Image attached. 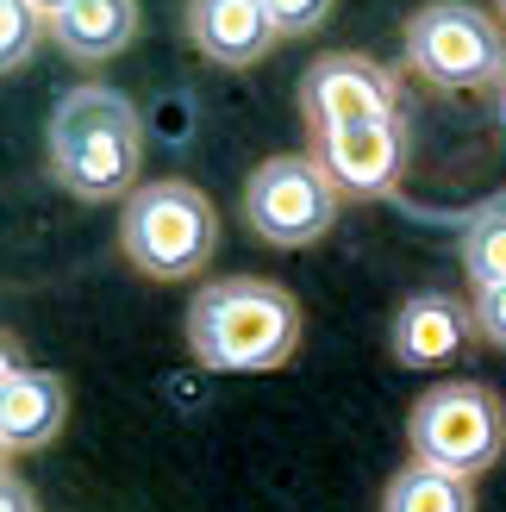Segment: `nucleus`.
Instances as JSON below:
<instances>
[{
    "label": "nucleus",
    "instance_id": "f257e3e1",
    "mask_svg": "<svg viewBox=\"0 0 506 512\" xmlns=\"http://www.w3.org/2000/svg\"><path fill=\"white\" fill-rule=\"evenodd\" d=\"M50 182L69 200H132L144 182V113L132 107V94H119L107 82H75L50 107Z\"/></svg>",
    "mask_w": 506,
    "mask_h": 512
},
{
    "label": "nucleus",
    "instance_id": "f03ea898",
    "mask_svg": "<svg viewBox=\"0 0 506 512\" xmlns=\"http://www.w3.org/2000/svg\"><path fill=\"white\" fill-rule=\"evenodd\" d=\"M188 350L213 375H269L300 350V300L263 275H213L188 300Z\"/></svg>",
    "mask_w": 506,
    "mask_h": 512
},
{
    "label": "nucleus",
    "instance_id": "7ed1b4c3",
    "mask_svg": "<svg viewBox=\"0 0 506 512\" xmlns=\"http://www.w3.org/2000/svg\"><path fill=\"white\" fill-rule=\"evenodd\" d=\"M119 250H125V263L150 281H188L200 269H213L219 213L194 182H182V175L144 182L119 213Z\"/></svg>",
    "mask_w": 506,
    "mask_h": 512
},
{
    "label": "nucleus",
    "instance_id": "20e7f679",
    "mask_svg": "<svg viewBox=\"0 0 506 512\" xmlns=\"http://www.w3.org/2000/svg\"><path fill=\"white\" fill-rule=\"evenodd\" d=\"M407 450L413 463H432L450 475H488L506 456V400L488 388V381H438L425 388L407 413Z\"/></svg>",
    "mask_w": 506,
    "mask_h": 512
},
{
    "label": "nucleus",
    "instance_id": "39448f33",
    "mask_svg": "<svg viewBox=\"0 0 506 512\" xmlns=\"http://www.w3.org/2000/svg\"><path fill=\"white\" fill-rule=\"evenodd\" d=\"M407 63L444 94H475L506 82V25L469 0H425L407 19Z\"/></svg>",
    "mask_w": 506,
    "mask_h": 512
},
{
    "label": "nucleus",
    "instance_id": "423d86ee",
    "mask_svg": "<svg viewBox=\"0 0 506 512\" xmlns=\"http://www.w3.org/2000/svg\"><path fill=\"white\" fill-rule=\"evenodd\" d=\"M338 182L325 175V163L313 150H288L250 169L244 182V219L250 232L275 250H307L338 225Z\"/></svg>",
    "mask_w": 506,
    "mask_h": 512
},
{
    "label": "nucleus",
    "instance_id": "0eeeda50",
    "mask_svg": "<svg viewBox=\"0 0 506 512\" xmlns=\"http://www.w3.org/2000/svg\"><path fill=\"white\" fill-rule=\"evenodd\" d=\"M300 113H307V132L363 125V119H400V82L375 57L332 50V57H319L300 75Z\"/></svg>",
    "mask_w": 506,
    "mask_h": 512
},
{
    "label": "nucleus",
    "instance_id": "6e6552de",
    "mask_svg": "<svg viewBox=\"0 0 506 512\" xmlns=\"http://www.w3.org/2000/svg\"><path fill=\"white\" fill-rule=\"evenodd\" d=\"M313 157L338 182V194H350V200H382V194L400 188V175H407L413 132H407V119L332 125V132H313Z\"/></svg>",
    "mask_w": 506,
    "mask_h": 512
},
{
    "label": "nucleus",
    "instance_id": "1a4fd4ad",
    "mask_svg": "<svg viewBox=\"0 0 506 512\" xmlns=\"http://www.w3.org/2000/svg\"><path fill=\"white\" fill-rule=\"evenodd\" d=\"M475 338H482V331H475V306H463L444 288H425L413 300H400V313L388 325V350H394L400 369H450Z\"/></svg>",
    "mask_w": 506,
    "mask_h": 512
},
{
    "label": "nucleus",
    "instance_id": "9d476101",
    "mask_svg": "<svg viewBox=\"0 0 506 512\" xmlns=\"http://www.w3.org/2000/svg\"><path fill=\"white\" fill-rule=\"evenodd\" d=\"M182 25H188V44L213 69H257L282 44L269 0H188Z\"/></svg>",
    "mask_w": 506,
    "mask_h": 512
},
{
    "label": "nucleus",
    "instance_id": "9b49d317",
    "mask_svg": "<svg viewBox=\"0 0 506 512\" xmlns=\"http://www.w3.org/2000/svg\"><path fill=\"white\" fill-rule=\"evenodd\" d=\"M69 419V388L63 375L50 369H19L7 356V375H0V450L13 456H32L44 444H57V431Z\"/></svg>",
    "mask_w": 506,
    "mask_h": 512
},
{
    "label": "nucleus",
    "instance_id": "f8f14e48",
    "mask_svg": "<svg viewBox=\"0 0 506 512\" xmlns=\"http://www.w3.org/2000/svg\"><path fill=\"white\" fill-rule=\"evenodd\" d=\"M50 38H57L75 63H107L138 38V0H75L69 13H57Z\"/></svg>",
    "mask_w": 506,
    "mask_h": 512
},
{
    "label": "nucleus",
    "instance_id": "ddd939ff",
    "mask_svg": "<svg viewBox=\"0 0 506 512\" xmlns=\"http://www.w3.org/2000/svg\"><path fill=\"white\" fill-rule=\"evenodd\" d=\"M382 512H475V488L450 469L432 463H407L388 475L382 488Z\"/></svg>",
    "mask_w": 506,
    "mask_h": 512
},
{
    "label": "nucleus",
    "instance_id": "4468645a",
    "mask_svg": "<svg viewBox=\"0 0 506 512\" xmlns=\"http://www.w3.org/2000/svg\"><path fill=\"white\" fill-rule=\"evenodd\" d=\"M463 275L475 281V288H500V281H506V207L469 219V232H463Z\"/></svg>",
    "mask_w": 506,
    "mask_h": 512
},
{
    "label": "nucleus",
    "instance_id": "2eb2a0df",
    "mask_svg": "<svg viewBox=\"0 0 506 512\" xmlns=\"http://www.w3.org/2000/svg\"><path fill=\"white\" fill-rule=\"evenodd\" d=\"M50 38V13L38 0H0V69H25Z\"/></svg>",
    "mask_w": 506,
    "mask_h": 512
},
{
    "label": "nucleus",
    "instance_id": "dca6fc26",
    "mask_svg": "<svg viewBox=\"0 0 506 512\" xmlns=\"http://www.w3.org/2000/svg\"><path fill=\"white\" fill-rule=\"evenodd\" d=\"M269 13H275V32L282 38H307L332 19V0H269Z\"/></svg>",
    "mask_w": 506,
    "mask_h": 512
},
{
    "label": "nucleus",
    "instance_id": "f3484780",
    "mask_svg": "<svg viewBox=\"0 0 506 512\" xmlns=\"http://www.w3.org/2000/svg\"><path fill=\"white\" fill-rule=\"evenodd\" d=\"M469 306H475V331H482L494 350H506V281L500 288H475Z\"/></svg>",
    "mask_w": 506,
    "mask_h": 512
},
{
    "label": "nucleus",
    "instance_id": "a211bd4d",
    "mask_svg": "<svg viewBox=\"0 0 506 512\" xmlns=\"http://www.w3.org/2000/svg\"><path fill=\"white\" fill-rule=\"evenodd\" d=\"M0 512H32V494H25V481L7 469V481H0Z\"/></svg>",
    "mask_w": 506,
    "mask_h": 512
},
{
    "label": "nucleus",
    "instance_id": "6ab92c4d",
    "mask_svg": "<svg viewBox=\"0 0 506 512\" xmlns=\"http://www.w3.org/2000/svg\"><path fill=\"white\" fill-rule=\"evenodd\" d=\"M38 7L50 13V25H57V13H69V7H75V0H38Z\"/></svg>",
    "mask_w": 506,
    "mask_h": 512
},
{
    "label": "nucleus",
    "instance_id": "aec40b11",
    "mask_svg": "<svg viewBox=\"0 0 506 512\" xmlns=\"http://www.w3.org/2000/svg\"><path fill=\"white\" fill-rule=\"evenodd\" d=\"M500 125H506V82H500Z\"/></svg>",
    "mask_w": 506,
    "mask_h": 512
},
{
    "label": "nucleus",
    "instance_id": "412c9836",
    "mask_svg": "<svg viewBox=\"0 0 506 512\" xmlns=\"http://www.w3.org/2000/svg\"><path fill=\"white\" fill-rule=\"evenodd\" d=\"M494 13H500V25H506V0H494Z\"/></svg>",
    "mask_w": 506,
    "mask_h": 512
}]
</instances>
